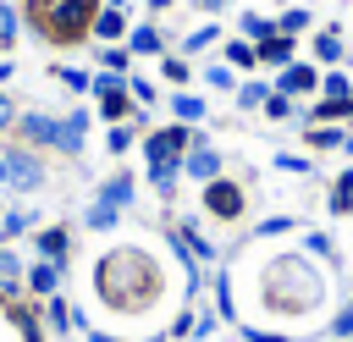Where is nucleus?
Listing matches in <instances>:
<instances>
[{
    "label": "nucleus",
    "mask_w": 353,
    "mask_h": 342,
    "mask_svg": "<svg viewBox=\"0 0 353 342\" xmlns=\"http://www.w3.org/2000/svg\"><path fill=\"white\" fill-rule=\"evenodd\" d=\"M160 265L143 254V248H110V254H99V265H94V298H99V309H110V314H149V303L160 298Z\"/></svg>",
    "instance_id": "1"
},
{
    "label": "nucleus",
    "mask_w": 353,
    "mask_h": 342,
    "mask_svg": "<svg viewBox=\"0 0 353 342\" xmlns=\"http://www.w3.org/2000/svg\"><path fill=\"white\" fill-rule=\"evenodd\" d=\"M259 298L276 320H298V314H314L325 303V276L309 265V254H281V259L265 265Z\"/></svg>",
    "instance_id": "2"
},
{
    "label": "nucleus",
    "mask_w": 353,
    "mask_h": 342,
    "mask_svg": "<svg viewBox=\"0 0 353 342\" xmlns=\"http://www.w3.org/2000/svg\"><path fill=\"white\" fill-rule=\"evenodd\" d=\"M39 28L50 33V39H83L88 28H94V6L88 0H44L39 6Z\"/></svg>",
    "instance_id": "3"
},
{
    "label": "nucleus",
    "mask_w": 353,
    "mask_h": 342,
    "mask_svg": "<svg viewBox=\"0 0 353 342\" xmlns=\"http://www.w3.org/2000/svg\"><path fill=\"white\" fill-rule=\"evenodd\" d=\"M0 154H6V193H39V188L50 182L39 149H28V143H0Z\"/></svg>",
    "instance_id": "4"
},
{
    "label": "nucleus",
    "mask_w": 353,
    "mask_h": 342,
    "mask_svg": "<svg viewBox=\"0 0 353 342\" xmlns=\"http://www.w3.org/2000/svg\"><path fill=\"white\" fill-rule=\"evenodd\" d=\"M193 149V132L176 121V127H154L149 138H143V160L149 165H182V154Z\"/></svg>",
    "instance_id": "5"
},
{
    "label": "nucleus",
    "mask_w": 353,
    "mask_h": 342,
    "mask_svg": "<svg viewBox=\"0 0 353 342\" xmlns=\"http://www.w3.org/2000/svg\"><path fill=\"white\" fill-rule=\"evenodd\" d=\"M94 99H99V116H105V127H116V121H127V110H132V94H127V77H116V72H94V88H88Z\"/></svg>",
    "instance_id": "6"
},
{
    "label": "nucleus",
    "mask_w": 353,
    "mask_h": 342,
    "mask_svg": "<svg viewBox=\"0 0 353 342\" xmlns=\"http://www.w3.org/2000/svg\"><path fill=\"white\" fill-rule=\"evenodd\" d=\"M17 143H28V149H55V143H61V116H50V110H22V116H17Z\"/></svg>",
    "instance_id": "7"
},
{
    "label": "nucleus",
    "mask_w": 353,
    "mask_h": 342,
    "mask_svg": "<svg viewBox=\"0 0 353 342\" xmlns=\"http://www.w3.org/2000/svg\"><path fill=\"white\" fill-rule=\"evenodd\" d=\"M83 149H88V105H72V110L61 116V143H55V154L77 160Z\"/></svg>",
    "instance_id": "8"
},
{
    "label": "nucleus",
    "mask_w": 353,
    "mask_h": 342,
    "mask_svg": "<svg viewBox=\"0 0 353 342\" xmlns=\"http://www.w3.org/2000/svg\"><path fill=\"white\" fill-rule=\"evenodd\" d=\"M199 199H204V210L221 215V221H237V215H243V188H237V182H221V177H215V182H204Z\"/></svg>",
    "instance_id": "9"
},
{
    "label": "nucleus",
    "mask_w": 353,
    "mask_h": 342,
    "mask_svg": "<svg viewBox=\"0 0 353 342\" xmlns=\"http://www.w3.org/2000/svg\"><path fill=\"white\" fill-rule=\"evenodd\" d=\"M61 281H66V265H55V259H33V265L22 270V287H28L33 298H55Z\"/></svg>",
    "instance_id": "10"
},
{
    "label": "nucleus",
    "mask_w": 353,
    "mask_h": 342,
    "mask_svg": "<svg viewBox=\"0 0 353 342\" xmlns=\"http://www.w3.org/2000/svg\"><path fill=\"white\" fill-rule=\"evenodd\" d=\"M182 171H188L193 182H215V177H221V149L204 143V138H193V149L182 154Z\"/></svg>",
    "instance_id": "11"
},
{
    "label": "nucleus",
    "mask_w": 353,
    "mask_h": 342,
    "mask_svg": "<svg viewBox=\"0 0 353 342\" xmlns=\"http://www.w3.org/2000/svg\"><path fill=\"white\" fill-rule=\"evenodd\" d=\"M33 259L66 265V259H72V232H66V226H39V232H33Z\"/></svg>",
    "instance_id": "12"
},
{
    "label": "nucleus",
    "mask_w": 353,
    "mask_h": 342,
    "mask_svg": "<svg viewBox=\"0 0 353 342\" xmlns=\"http://www.w3.org/2000/svg\"><path fill=\"white\" fill-rule=\"evenodd\" d=\"M94 199H99V204H110V210H127V204L138 199V182H132V171H116V177H105V182L94 188Z\"/></svg>",
    "instance_id": "13"
},
{
    "label": "nucleus",
    "mask_w": 353,
    "mask_h": 342,
    "mask_svg": "<svg viewBox=\"0 0 353 342\" xmlns=\"http://www.w3.org/2000/svg\"><path fill=\"white\" fill-rule=\"evenodd\" d=\"M44 325L55 331V336H66V331H77L83 320H77V309L66 303V292H55V298H44Z\"/></svg>",
    "instance_id": "14"
},
{
    "label": "nucleus",
    "mask_w": 353,
    "mask_h": 342,
    "mask_svg": "<svg viewBox=\"0 0 353 342\" xmlns=\"http://www.w3.org/2000/svg\"><path fill=\"white\" fill-rule=\"evenodd\" d=\"M94 39H105V44H116V39H127V11H116V6H105V11H94V28H88Z\"/></svg>",
    "instance_id": "15"
},
{
    "label": "nucleus",
    "mask_w": 353,
    "mask_h": 342,
    "mask_svg": "<svg viewBox=\"0 0 353 342\" xmlns=\"http://www.w3.org/2000/svg\"><path fill=\"white\" fill-rule=\"evenodd\" d=\"M127 50H132V55H160L165 39H160L154 22H138V28H127Z\"/></svg>",
    "instance_id": "16"
},
{
    "label": "nucleus",
    "mask_w": 353,
    "mask_h": 342,
    "mask_svg": "<svg viewBox=\"0 0 353 342\" xmlns=\"http://www.w3.org/2000/svg\"><path fill=\"white\" fill-rule=\"evenodd\" d=\"M254 50H259L265 66H292V39H287V33H270V39H259Z\"/></svg>",
    "instance_id": "17"
},
{
    "label": "nucleus",
    "mask_w": 353,
    "mask_h": 342,
    "mask_svg": "<svg viewBox=\"0 0 353 342\" xmlns=\"http://www.w3.org/2000/svg\"><path fill=\"white\" fill-rule=\"evenodd\" d=\"M28 232H39V215H33L28 204H22V210L11 204V210L0 215V237H28Z\"/></svg>",
    "instance_id": "18"
},
{
    "label": "nucleus",
    "mask_w": 353,
    "mask_h": 342,
    "mask_svg": "<svg viewBox=\"0 0 353 342\" xmlns=\"http://www.w3.org/2000/svg\"><path fill=\"white\" fill-rule=\"evenodd\" d=\"M314 72L309 66H281V83H276V94H314Z\"/></svg>",
    "instance_id": "19"
},
{
    "label": "nucleus",
    "mask_w": 353,
    "mask_h": 342,
    "mask_svg": "<svg viewBox=\"0 0 353 342\" xmlns=\"http://www.w3.org/2000/svg\"><path fill=\"white\" fill-rule=\"evenodd\" d=\"M83 226H88V232H116V226H121V210H110V204L88 199V210H83Z\"/></svg>",
    "instance_id": "20"
},
{
    "label": "nucleus",
    "mask_w": 353,
    "mask_h": 342,
    "mask_svg": "<svg viewBox=\"0 0 353 342\" xmlns=\"http://www.w3.org/2000/svg\"><path fill=\"white\" fill-rule=\"evenodd\" d=\"M99 72L132 77V50H127V44H105V50H99Z\"/></svg>",
    "instance_id": "21"
},
{
    "label": "nucleus",
    "mask_w": 353,
    "mask_h": 342,
    "mask_svg": "<svg viewBox=\"0 0 353 342\" xmlns=\"http://www.w3.org/2000/svg\"><path fill=\"white\" fill-rule=\"evenodd\" d=\"M171 116L188 127V121H204V116H210V105H204L199 94H171Z\"/></svg>",
    "instance_id": "22"
},
{
    "label": "nucleus",
    "mask_w": 353,
    "mask_h": 342,
    "mask_svg": "<svg viewBox=\"0 0 353 342\" xmlns=\"http://www.w3.org/2000/svg\"><path fill=\"white\" fill-rule=\"evenodd\" d=\"M50 72H55V83H66L72 94H88V88H94V72H83V66H66V61H55Z\"/></svg>",
    "instance_id": "23"
},
{
    "label": "nucleus",
    "mask_w": 353,
    "mask_h": 342,
    "mask_svg": "<svg viewBox=\"0 0 353 342\" xmlns=\"http://www.w3.org/2000/svg\"><path fill=\"white\" fill-rule=\"evenodd\" d=\"M237 28H243V39H248V44H259V39H270V33H276V22H270V17H259V11H243V17H237Z\"/></svg>",
    "instance_id": "24"
},
{
    "label": "nucleus",
    "mask_w": 353,
    "mask_h": 342,
    "mask_svg": "<svg viewBox=\"0 0 353 342\" xmlns=\"http://www.w3.org/2000/svg\"><path fill=\"white\" fill-rule=\"evenodd\" d=\"M221 55H226V66H243V72L259 61V50H254L248 39H232V44H221Z\"/></svg>",
    "instance_id": "25"
},
{
    "label": "nucleus",
    "mask_w": 353,
    "mask_h": 342,
    "mask_svg": "<svg viewBox=\"0 0 353 342\" xmlns=\"http://www.w3.org/2000/svg\"><path fill=\"white\" fill-rule=\"evenodd\" d=\"M176 177H182V165H149V188H154L160 199L176 193Z\"/></svg>",
    "instance_id": "26"
},
{
    "label": "nucleus",
    "mask_w": 353,
    "mask_h": 342,
    "mask_svg": "<svg viewBox=\"0 0 353 342\" xmlns=\"http://www.w3.org/2000/svg\"><path fill=\"white\" fill-rule=\"evenodd\" d=\"M215 39H221V28H215V22H204V28H193V33L182 39V50H188V55H199V50H210Z\"/></svg>",
    "instance_id": "27"
},
{
    "label": "nucleus",
    "mask_w": 353,
    "mask_h": 342,
    "mask_svg": "<svg viewBox=\"0 0 353 342\" xmlns=\"http://www.w3.org/2000/svg\"><path fill=\"white\" fill-rule=\"evenodd\" d=\"M215 303H221V320H237V298H232V276L226 270L215 276Z\"/></svg>",
    "instance_id": "28"
},
{
    "label": "nucleus",
    "mask_w": 353,
    "mask_h": 342,
    "mask_svg": "<svg viewBox=\"0 0 353 342\" xmlns=\"http://www.w3.org/2000/svg\"><path fill=\"white\" fill-rule=\"evenodd\" d=\"M17 33H22V17H17V6L0 0V44H17Z\"/></svg>",
    "instance_id": "29"
},
{
    "label": "nucleus",
    "mask_w": 353,
    "mask_h": 342,
    "mask_svg": "<svg viewBox=\"0 0 353 342\" xmlns=\"http://www.w3.org/2000/svg\"><path fill=\"white\" fill-rule=\"evenodd\" d=\"M265 99H270V88H265V83H243V88H237V105H243V110H259Z\"/></svg>",
    "instance_id": "30"
},
{
    "label": "nucleus",
    "mask_w": 353,
    "mask_h": 342,
    "mask_svg": "<svg viewBox=\"0 0 353 342\" xmlns=\"http://www.w3.org/2000/svg\"><path fill=\"white\" fill-rule=\"evenodd\" d=\"M105 149H110V154H127V149H132V127H127V121H116V127L105 132Z\"/></svg>",
    "instance_id": "31"
},
{
    "label": "nucleus",
    "mask_w": 353,
    "mask_h": 342,
    "mask_svg": "<svg viewBox=\"0 0 353 342\" xmlns=\"http://www.w3.org/2000/svg\"><path fill=\"white\" fill-rule=\"evenodd\" d=\"M347 204H353V171H342V177H336V188H331V210L342 215Z\"/></svg>",
    "instance_id": "32"
},
{
    "label": "nucleus",
    "mask_w": 353,
    "mask_h": 342,
    "mask_svg": "<svg viewBox=\"0 0 353 342\" xmlns=\"http://www.w3.org/2000/svg\"><path fill=\"white\" fill-rule=\"evenodd\" d=\"M204 83H210V88H221V94H226V88H237L232 66H221V61H215V66H204Z\"/></svg>",
    "instance_id": "33"
},
{
    "label": "nucleus",
    "mask_w": 353,
    "mask_h": 342,
    "mask_svg": "<svg viewBox=\"0 0 353 342\" xmlns=\"http://www.w3.org/2000/svg\"><path fill=\"white\" fill-rule=\"evenodd\" d=\"M127 94H132V105H154V83L149 77H127Z\"/></svg>",
    "instance_id": "34"
},
{
    "label": "nucleus",
    "mask_w": 353,
    "mask_h": 342,
    "mask_svg": "<svg viewBox=\"0 0 353 342\" xmlns=\"http://www.w3.org/2000/svg\"><path fill=\"white\" fill-rule=\"evenodd\" d=\"M314 55H320V61H336V55H342V39H336V33H320V39H314Z\"/></svg>",
    "instance_id": "35"
},
{
    "label": "nucleus",
    "mask_w": 353,
    "mask_h": 342,
    "mask_svg": "<svg viewBox=\"0 0 353 342\" xmlns=\"http://www.w3.org/2000/svg\"><path fill=\"white\" fill-rule=\"evenodd\" d=\"M265 116H270V121H287V116H292V99H287V94H270V99H265Z\"/></svg>",
    "instance_id": "36"
},
{
    "label": "nucleus",
    "mask_w": 353,
    "mask_h": 342,
    "mask_svg": "<svg viewBox=\"0 0 353 342\" xmlns=\"http://www.w3.org/2000/svg\"><path fill=\"white\" fill-rule=\"evenodd\" d=\"M309 143H314V149H342V132H331V127H309Z\"/></svg>",
    "instance_id": "37"
},
{
    "label": "nucleus",
    "mask_w": 353,
    "mask_h": 342,
    "mask_svg": "<svg viewBox=\"0 0 353 342\" xmlns=\"http://www.w3.org/2000/svg\"><path fill=\"white\" fill-rule=\"evenodd\" d=\"M160 72H165L171 83H188V61H182V55H165V61H160Z\"/></svg>",
    "instance_id": "38"
},
{
    "label": "nucleus",
    "mask_w": 353,
    "mask_h": 342,
    "mask_svg": "<svg viewBox=\"0 0 353 342\" xmlns=\"http://www.w3.org/2000/svg\"><path fill=\"white\" fill-rule=\"evenodd\" d=\"M303 254H320V259H331V237H325V232H309V237H303Z\"/></svg>",
    "instance_id": "39"
},
{
    "label": "nucleus",
    "mask_w": 353,
    "mask_h": 342,
    "mask_svg": "<svg viewBox=\"0 0 353 342\" xmlns=\"http://www.w3.org/2000/svg\"><path fill=\"white\" fill-rule=\"evenodd\" d=\"M303 22H309V11H281V22H276V28H281V33H298Z\"/></svg>",
    "instance_id": "40"
},
{
    "label": "nucleus",
    "mask_w": 353,
    "mask_h": 342,
    "mask_svg": "<svg viewBox=\"0 0 353 342\" xmlns=\"http://www.w3.org/2000/svg\"><path fill=\"white\" fill-rule=\"evenodd\" d=\"M259 232H265V237H276V232H292V215H270V221H259Z\"/></svg>",
    "instance_id": "41"
},
{
    "label": "nucleus",
    "mask_w": 353,
    "mask_h": 342,
    "mask_svg": "<svg viewBox=\"0 0 353 342\" xmlns=\"http://www.w3.org/2000/svg\"><path fill=\"white\" fill-rule=\"evenodd\" d=\"M331 336H353V303H347V309L331 320Z\"/></svg>",
    "instance_id": "42"
},
{
    "label": "nucleus",
    "mask_w": 353,
    "mask_h": 342,
    "mask_svg": "<svg viewBox=\"0 0 353 342\" xmlns=\"http://www.w3.org/2000/svg\"><path fill=\"white\" fill-rule=\"evenodd\" d=\"M17 116H22V110H17V105H11V94L0 88V127H17Z\"/></svg>",
    "instance_id": "43"
},
{
    "label": "nucleus",
    "mask_w": 353,
    "mask_h": 342,
    "mask_svg": "<svg viewBox=\"0 0 353 342\" xmlns=\"http://www.w3.org/2000/svg\"><path fill=\"white\" fill-rule=\"evenodd\" d=\"M276 165H281V171H303L309 160H303V154H276Z\"/></svg>",
    "instance_id": "44"
},
{
    "label": "nucleus",
    "mask_w": 353,
    "mask_h": 342,
    "mask_svg": "<svg viewBox=\"0 0 353 342\" xmlns=\"http://www.w3.org/2000/svg\"><path fill=\"white\" fill-rule=\"evenodd\" d=\"M11 77H17V61H6V55H0V88H6Z\"/></svg>",
    "instance_id": "45"
},
{
    "label": "nucleus",
    "mask_w": 353,
    "mask_h": 342,
    "mask_svg": "<svg viewBox=\"0 0 353 342\" xmlns=\"http://www.w3.org/2000/svg\"><path fill=\"white\" fill-rule=\"evenodd\" d=\"M193 6H199V11H226L232 0H193Z\"/></svg>",
    "instance_id": "46"
},
{
    "label": "nucleus",
    "mask_w": 353,
    "mask_h": 342,
    "mask_svg": "<svg viewBox=\"0 0 353 342\" xmlns=\"http://www.w3.org/2000/svg\"><path fill=\"white\" fill-rule=\"evenodd\" d=\"M342 149H347V154H353V132H342Z\"/></svg>",
    "instance_id": "47"
},
{
    "label": "nucleus",
    "mask_w": 353,
    "mask_h": 342,
    "mask_svg": "<svg viewBox=\"0 0 353 342\" xmlns=\"http://www.w3.org/2000/svg\"><path fill=\"white\" fill-rule=\"evenodd\" d=\"M165 6H171V0H149V11H165Z\"/></svg>",
    "instance_id": "48"
},
{
    "label": "nucleus",
    "mask_w": 353,
    "mask_h": 342,
    "mask_svg": "<svg viewBox=\"0 0 353 342\" xmlns=\"http://www.w3.org/2000/svg\"><path fill=\"white\" fill-rule=\"evenodd\" d=\"M105 6H116V11H127V0H105Z\"/></svg>",
    "instance_id": "49"
},
{
    "label": "nucleus",
    "mask_w": 353,
    "mask_h": 342,
    "mask_svg": "<svg viewBox=\"0 0 353 342\" xmlns=\"http://www.w3.org/2000/svg\"><path fill=\"white\" fill-rule=\"evenodd\" d=\"M0 188H6V154H0Z\"/></svg>",
    "instance_id": "50"
},
{
    "label": "nucleus",
    "mask_w": 353,
    "mask_h": 342,
    "mask_svg": "<svg viewBox=\"0 0 353 342\" xmlns=\"http://www.w3.org/2000/svg\"><path fill=\"white\" fill-rule=\"evenodd\" d=\"M6 210H11V204H6V199H0V215H6Z\"/></svg>",
    "instance_id": "51"
}]
</instances>
